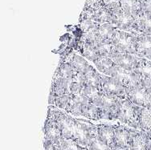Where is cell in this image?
I'll return each mask as SVG.
<instances>
[{
	"label": "cell",
	"instance_id": "1",
	"mask_svg": "<svg viewBox=\"0 0 151 150\" xmlns=\"http://www.w3.org/2000/svg\"><path fill=\"white\" fill-rule=\"evenodd\" d=\"M47 116L53 119L60 130L62 137L73 139L75 132L76 120L71 117L68 113H64L59 111L58 108L52 105L48 108Z\"/></svg>",
	"mask_w": 151,
	"mask_h": 150
},
{
	"label": "cell",
	"instance_id": "2",
	"mask_svg": "<svg viewBox=\"0 0 151 150\" xmlns=\"http://www.w3.org/2000/svg\"><path fill=\"white\" fill-rule=\"evenodd\" d=\"M139 106H137L126 96L121 100V104L116 120L123 124L137 127L139 124Z\"/></svg>",
	"mask_w": 151,
	"mask_h": 150
},
{
	"label": "cell",
	"instance_id": "3",
	"mask_svg": "<svg viewBox=\"0 0 151 150\" xmlns=\"http://www.w3.org/2000/svg\"><path fill=\"white\" fill-rule=\"evenodd\" d=\"M97 136V127L90 122L76 120L73 140L81 146H89L93 140Z\"/></svg>",
	"mask_w": 151,
	"mask_h": 150
},
{
	"label": "cell",
	"instance_id": "4",
	"mask_svg": "<svg viewBox=\"0 0 151 150\" xmlns=\"http://www.w3.org/2000/svg\"><path fill=\"white\" fill-rule=\"evenodd\" d=\"M112 43L120 53L132 55L136 54V35L131 34L130 32L116 29L112 39Z\"/></svg>",
	"mask_w": 151,
	"mask_h": 150
},
{
	"label": "cell",
	"instance_id": "5",
	"mask_svg": "<svg viewBox=\"0 0 151 150\" xmlns=\"http://www.w3.org/2000/svg\"><path fill=\"white\" fill-rule=\"evenodd\" d=\"M122 99L109 96L103 93L98 107L101 109V119L116 120Z\"/></svg>",
	"mask_w": 151,
	"mask_h": 150
},
{
	"label": "cell",
	"instance_id": "6",
	"mask_svg": "<svg viewBox=\"0 0 151 150\" xmlns=\"http://www.w3.org/2000/svg\"><path fill=\"white\" fill-rule=\"evenodd\" d=\"M109 76L119 81L125 88H129L141 84V77L134 71H128L116 65L113 67Z\"/></svg>",
	"mask_w": 151,
	"mask_h": 150
},
{
	"label": "cell",
	"instance_id": "7",
	"mask_svg": "<svg viewBox=\"0 0 151 150\" xmlns=\"http://www.w3.org/2000/svg\"><path fill=\"white\" fill-rule=\"evenodd\" d=\"M126 95L135 105L151 110L150 96L148 91L145 89V87L140 84L126 88Z\"/></svg>",
	"mask_w": 151,
	"mask_h": 150
},
{
	"label": "cell",
	"instance_id": "8",
	"mask_svg": "<svg viewBox=\"0 0 151 150\" xmlns=\"http://www.w3.org/2000/svg\"><path fill=\"white\" fill-rule=\"evenodd\" d=\"M101 89L103 93L109 96L116 98H125L126 95V88L124 85L113 77L102 75Z\"/></svg>",
	"mask_w": 151,
	"mask_h": 150
},
{
	"label": "cell",
	"instance_id": "9",
	"mask_svg": "<svg viewBox=\"0 0 151 150\" xmlns=\"http://www.w3.org/2000/svg\"><path fill=\"white\" fill-rule=\"evenodd\" d=\"M134 16L124 11L121 7L113 11V15L111 23L118 30H127L129 32L134 26Z\"/></svg>",
	"mask_w": 151,
	"mask_h": 150
},
{
	"label": "cell",
	"instance_id": "10",
	"mask_svg": "<svg viewBox=\"0 0 151 150\" xmlns=\"http://www.w3.org/2000/svg\"><path fill=\"white\" fill-rule=\"evenodd\" d=\"M131 138V131L123 126L115 127L114 146L120 149H129V142Z\"/></svg>",
	"mask_w": 151,
	"mask_h": 150
},
{
	"label": "cell",
	"instance_id": "11",
	"mask_svg": "<svg viewBox=\"0 0 151 150\" xmlns=\"http://www.w3.org/2000/svg\"><path fill=\"white\" fill-rule=\"evenodd\" d=\"M44 135L45 141L56 143L62 138V134L57 124L53 119L47 117L46 122L44 124Z\"/></svg>",
	"mask_w": 151,
	"mask_h": 150
},
{
	"label": "cell",
	"instance_id": "12",
	"mask_svg": "<svg viewBox=\"0 0 151 150\" xmlns=\"http://www.w3.org/2000/svg\"><path fill=\"white\" fill-rule=\"evenodd\" d=\"M148 136L142 132H132L129 142V150H148Z\"/></svg>",
	"mask_w": 151,
	"mask_h": 150
},
{
	"label": "cell",
	"instance_id": "13",
	"mask_svg": "<svg viewBox=\"0 0 151 150\" xmlns=\"http://www.w3.org/2000/svg\"><path fill=\"white\" fill-rule=\"evenodd\" d=\"M70 81L66 79L62 78L60 76L54 75L51 91H52L55 94V97H60L64 95H68L69 93Z\"/></svg>",
	"mask_w": 151,
	"mask_h": 150
},
{
	"label": "cell",
	"instance_id": "14",
	"mask_svg": "<svg viewBox=\"0 0 151 150\" xmlns=\"http://www.w3.org/2000/svg\"><path fill=\"white\" fill-rule=\"evenodd\" d=\"M114 135H115V127L106 124H101L97 126L98 137L111 148L114 146Z\"/></svg>",
	"mask_w": 151,
	"mask_h": 150
},
{
	"label": "cell",
	"instance_id": "15",
	"mask_svg": "<svg viewBox=\"0 0 151 150\" xmlns=\"http://www.w3.org/2000/svg\"><path fill=\"white\" fill-rule=\"evenodd\" d=\"M137 60L138 59L132 54H124V53H121L115 59H113V61L116 66L121 67L128 71L134 70Z\"/></svg>",
	"mask_w": 151,
	"mask_h": 150
},
{
	"label": "cell",
	"instance_id": "16",
	"mask_svg": "<svg viewBox=\"0 0 151 150\" xmlns=\"http://www.w3.org/2000/svg\"><path fill=\"white\" fill-rule=\"evenodd\" d=\"M96 46L100 53V55H102V56H108L113 60L119 54H121L116 49V47L113 46L112 41L97 40L96 43Z\"/></svg>",
	"mask_w": 151,
	"mask_h": 150
},
{
	"label": "cell",
	"instance_id": "17",
	"mask_svg": "<svg viewBox=\"0 0 151 150\" xmlns=\"http://www.w3.org/2000/svg\"><path fill=\"white\" fill-rule=\"evenodd\" d=\"M83 93L89 100V103L96 106H99L101 99L103 95V91L101 88L86 85L83 88Z\"/></svg>",
	"mask_w": 151,
	"mask_h": 150
},
{
	"label": "cell",
	"instance_id": "18",
	"mask_svg": "<svg viewBox=\"0 0 151 150\" xmlns=\"http://www.w3.org/2000/svg\"><path fill=\"white\" fill-rule=\"evenodd\" d=\"M116 28L111 23L99 24L96 29V34L98 40L112 41Z\"/></svg>",
	"mask_w": 151,
	"mask_h": 150
},
{
	"label": "cell",
	"instance_id": "19",
	"mask_svg": "<svg viewBox=\"0 0 151 150\" xmlns=\"http://www.w3.org/2000/svg\"><path fill=\"white\" fill-rule=\"evenodd\" d=\"M81 53L84 58L93 63L101 56L95 43L83 42L81 46Z\"/></svg>",
	"mask_w": 151,
	"mask_h": 150
},
{
	"label": "cell",
	"instance_id": "20",
	"mask_svg": "<svg viewBox=\"0 0 151 150\" xmlns=\"http://www.w3.org/2000/svg\"><path fill=\"white\" fill-rule=\"evenodd\" d=\"M94 64L100 72L107 75H110V72H112L113 68L116 66L113 59L108 56H102V55H101L94 62Z\"/></svg>",
	"mask_w": 151,
	"mask_h": 150
},
{
	"label": "cell",
	"instance_id": "21",
	"mask_svg": "<svg viewBox=\"0 0 151 150\" xmlns=\"http://www.w3.org/2000/svg\"><path fill=\"white\" fill-rule=\"evenodd\" d=\"M68 62H69V64L73 66L76 72L84 73V74L87 72L88 70L89 69V67H91L87 61L85 60V59H84L81 55H77L76 54L70 55L69 60Z\"/></svg>",
	"mask_w": 151,
	"mask_h": 150
},
{
	"label": "cell",
	"instance_id": "22",
	"mask_svg": "<svg viewBox=\"0 0 151 150\" xmlns=\"http://www.w3.org/2000/svg\"><path fill=\"white\" fill-rule=\"evenodd\" d=\"M76 73V72L74 70L73 66L69 64V62H63L57 67V69L55 71V75L71 81L74 77Z\"/></svg>",
	"mask_w": 151,
	"mask_h": 150
},
{
	"label": "cell",
	"instance_id": "23",
	"mask_svg": "<svg viewBox=\"0 0 151 150\" xmlns=\"http://www.w3.org/2000/svg\"><path fill=\"white\" fill-rule=\"evenodd\" d=\"M82 116L89 120L98 121L101 120V109L91 103L84 104H82Z\"/></svg>",
	"mask_w": 151,
	"mask_h": 150
},
{
	"label": "cell",
	"instance_id": "24",
	"mask_svg": "<svg viewBox=\"0 0 151 150\" xmlns=\"http://www.w3.org/2000/svg\"><path fill=\"white\" fill-rule=\"evenodd\" d=\"M140 127L151 135V110L140 107L139 110Z\"/></svg>",
	"mask_w": 151,
	"mask_h": 150
},
{
	"label": "cell",
	"instance_id": "25",
	"mask_svg": "<svg viewBox=\"0 0 151 150\" xmlns=\"http://www.w3.org/2000/svg\"><path fill=\"white\" fill-rule=\"evenodd\" d=\"M112 15H113V11L103 6L100 9H98L96 11L94 12L92 20L97 23H101V24L102 23H111Z\"/></svg>",
	"mask_w": 151,
	"mask_h": 150
},
{
	"label": "cell",
	"instance_id": "26",
	"mask_svg": "<svg viewBox=\"0 0 151 150\" xmlns=\"http://www.w3.org/2000/svg\"><path fill=\"white\" fill-rule=\"evenodd\" d=\"M86 79V85H91L101 88L102 75H100L95 68L91 66L86 73H84Z\"/></svg>",
	"mask_w": 151,
	"mask_h": 150
},
{
	"label": "cell",
	"instance_id": "27",
	"mask_svg": "<svg viewBox=\"0 0 151 150\" xmlns=\"http://www.w3.org/2000/svg\"><path fill=\"white\" fill-rule=\"evenodd\" d=\"M139 4L138 0H121V8L134 18L139 13Z\"/></svg>",
	"mask_w": 151,
	"mask_h": 150
},
{
	"label": "cell",
	"instance_id": "28",
	"mask_svg": "<svg viewBox=\"0 0 151 150\" xmlns=\"http://www.w3.org/2000/svg\"><path fill=\"white\" fill-rule=\"evenodd\" d=\"M60 150H81L82 149L81 145L74 141L73 139L62 138L56 142Z\"/></svg>",
	"mask_w": 151,
	"mask_h": 150
},
{
	"label": "cell",
	"instance_id": "29",
	"mask_svg": "<svg viewBox=\"0 0 151 150\" xmlns=\"http://www.w3.org/2000/svg\"><path fill=\"white\" fill-rule=\"evenodd\" d=\"M64 110L66 111V113L73 116H82V104L73 100L72 99Z\"/></svg>",
	"mask_w": 151,
	"mask_h": 150
},
{
	"label": "cell",
	"instance_id": "30",
	"mask_svg": "<svg viewBox=\"0 0 151 150\" xmlns=\"http://www.w3.org/2000/svg\"><path fill=\"white\" fill-rule=\"evenodd\" d=\"M88 147L89 150H112V148L109 146L107 144H105V142L102 141L98 136H96L93 139Z\"/></svg>",
	"mask_w": 151,
	"mask_h": 150
},
{
	"label": "cell",
	"instance_id": "31",
	"mask_svg": "<svg viewBox=\"0 0 151 150\" xmlns=\"http://www.w3.org/2000/svg\"><path fill=\"white\" fill-rule=\"evenodd\" d=\"M70 100H71V95H70V94L64 95L63 96H60V97H55L54 106H55L56 108L65 109Z\"/></svg>",
	"mask_w": 151,
	"mask_h": 150
},
{
	"label": "cell",
	"instance_id": "32",
	"mask_svg": "<svg viewBox=\"0 0 151 150\" xmlns=\"http://www.w3.org/2000/svg\"><path fill=\"white\" fill-rule=\"evenodd\" d=\"M103 6L111 11H114L121 7V0H102Z\"/></svg>",
	"mask_w": 151,
	"mask_h": 150
},
{
	"label": "cell",
	"instance_id": "33",
	"mask_svg": "<svg viewBox=\"0 0 151 150\" xmlns=\"http://www.w3.org/2000/svg\"><path fill=\"white\" fill-rule=\"evenodd\" d=\"M71 81H73L74 83L78 84L82 87L86 86V79H85V75L84 73H81V72H76L74 75V77Z\"/></svg>",
	"mask_w": 151,
	"mask_h": 150
},
{
	"label": "cell",
	"instance_id": "34",
	"mask_svg": "<svg viewBox=\"0 0 151 150\" xmlns=\"http://www.w3.org/2000/svg\"><path fill=\"white\" fill-rule=\"evenodd\" d=\"M44 150H60L59 148L57 143H53V142L44 141Z\"/></svg>",
	"mask_w": 151,
	"mask_h": 150
},
{
	"label": "cell",
	"instance_id": "35",
	"mask_svg": "<svg viewBox=\"0 0 151 150\" xmlns=\"http://www.w3.org/2000/svg\"><path fill=\"white\" fill-rule=\"evenodd\" d=\"M81 150H88V149H84V148H82V149Z\"/></svg>",
	"mask_w": 151,
	"mask_h": 150
},
{
	"label": "cell",
	"instance_id": "36",
	"mask_svg": "<svg viewBox=\"0 0 151 150\" xmlns=\"http://www.w3.org/2000/svg\"><path fill=\"white\" fill-rule=\"evenodd\" d=\"M148 150H151V145H150V147H149Z\"/></svg>",
	"mask_w": 151,
	"mask_h": 150
}]
</instances>
